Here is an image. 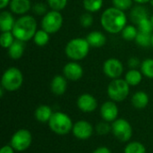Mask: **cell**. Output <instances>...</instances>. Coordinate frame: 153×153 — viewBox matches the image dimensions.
Returning a JSON list of instances; mask_svg holds the SVG:
<instances>
[{"mask_svg": "<svg viewBox=\"0 0 153 153\" xmlns=\"http://www.w3.org/2000/svg\"><path fill=\"white\" fill-rule=\"evenodd\" d=\"M72 133L79 140H88L93 134V126L86 120H80L74 124Z\"/></svg>", "mask_w": 153, "mask_h": 153, "instance_id": "obj_11", "label": "cell"}, {"mask_svg": "<svg viewBox=\"0 0 153 153\" xmlns=\"http://www.w3.org/2000/svg\"><path fill=\"white\" fill-rule=\"evenodd\" d=\"M131 102L134 108L137 109H143L148 106L150 102V98H149V95L145 91H136L132 96Z\"/></svg>", "mask_w": 153, "mask_h": 153, "instance_id": "obj_19", "label": "cell"}, {"mask_svg": "<svg viewBox=\"0 0 153 153\" xmlns=\"http://www.w3.org/2000/svg\"><path fill=\"white\" fill-rule=\"evenodd\" d=\"M130 85L125 79L117 78L112 80L108 85L107 93L109 99L115 102L124 101L129 95Z\"/></svg>", "mask_w": 153, "mask_h": 153, "instance_id": "obj_6", "label": "cell"}, {"mask_svg": "<svg viewBox=\"0 0 153 153\" xmlns=\"http://www.w3.org/2000/svg\"><path fill=\"white\" fill-rule=\"evenodd\" d=\"M145 18H149V13L147 9L143 4H137L131 9L130 19L134 24L137 25L142 20Z\"/></svg>", "mask_w": 153, "mask_h": 153, "instance_id": "obj_20", "label": "cell"}, {"mask_svg": "<svg viewBox=\"0 0 153 153\" xmlns=\"http://www.w3.org/2000/svg\"><path fill=\"white\" fill-rule=\"evenodd\" d=\"M138 30L141 32H145V33H153V26L152 22H151V18H145L143 20H142L137 25Z\"/></svg>", "mask_w": 153, "mask_h": 153, "instance_id": "obj_31", "label": "cell"}, {"mask_svg": "<svg viewBox=\"0 0 153 153\" xmlns=\"http://www.w3.org/2000/svg\"><path fill=\"white\" fill-rule=\"evenodd\" d=\"M100 24L102 28L110 34L121 33L127 25V16L125 11L114 6L108 7L100 15Z\"/></svg>", "mask_w": 153, "mask_h": 153, "instance_id": "obj_1", "label": "cell"}, {"mask_svg": "<svg viewBox=\"0 0 153 153\" xmlns=\"http://www.w3.org/2000/svg\"><path fill=\"white\" fill-rule=\"evenodd\" d=\"M96 131L100 135H106L109 132H111V125H109L108 122L106 121L100 122L96 126Z\"/></svg>", "mask_w": 153, "mask_h": 153, "instance_id": "obj_36", "label": "cell"}, {"mask_svg": "<svg viewBox=\"0 0 153 153\" xmlns=\"http://www.w3.org/2000/svg\"><path fill=\"white\" fill-rule=\"evenodd\" d=\"M64 23V17L59 11L50 10L43 15L40 22L41 29L49 34L56 33L60 30Z\"/></svg>", "mask_w": 153, "mask_h": 153, "instance_id": "obj_7", "label": "cell"}, {"mask_svg": "<svg viewBox=\"0 0 153 153\" xmlns=\"http://www.w3.org/2000/svg\"><path fill=\"white\" fill-rule=\"evenodd\" d=\"M138 32H139V30H138L137 26H135L134 24H127L122 30L121 35L125 40L132 41V40H135V38H136Z\"/></svg>", "mask_w": 153, "mask_h": 153, "instance_id": "obj_26", "label": "cell"}, {"mask_svg": "<svg viewBox=\"0 0 153 153\" xmlns=\"http://www.w3.org/2000/svg\"><path fill=\"white\" fill-rule=\"evenodd\" d=\"M23 83V74L17 67L7 68L1 78V87L6 91H15L19 90Z\"/></svg>", "mask_w": 153, "mask_h": 153, "instance_id": "obj_5", "label": "cell"}, {"mask_svg": "<svg viewBox=\"0 0 153 153\" xmlns=\"http://www.w3.org/2000/svg\"><path fill=\"white\" fill-rule=\"evenodd\" d=\"M63 75L69 81L77 82L83 75V68L76 61L68 62L63 67Z\"/></svg>", "mask_w": 153, "mask_h": 153, "instance_id": "obj_12", "label": "cell"}, {"mask_svg": "<svg viewBox=\"0 0 153 153\" xmlns=\"http://www.w3.org/2000/svg\"><path fill=\"white\" fill-rule=\"evenodd\" d=\"M52 108L48 105H40L39 106L34 113L36 120L40 123H48L52 115H53Z\"/></svg>", "mask_w": 153, "mask_h": 153, "instance_id": "obj_21", "label": "cell"}, {"mask_svg": "<svg viewBox=\"0 0 153 153\" xmlns=\"http://www.w3.org/2000/svg\"><path fill=\"white\" fill-rule=\"evenodd\" d=\"M152 47L153 48V33L152 35Z\"/></svg>", "mask_w": 153, "mask_h": 153, "instance_id": "obj_42", "label": "cell"}, {"mask_svg": "<svg viewBox=\"0 0 153 153\" xmlns=\"http://www.w3.org/2000/svg\"><path fill=\"white\" fill-rule=\"evenodd\" d=\"M102 69L104 74L112 80L120 78L124 73V65L122 62L115 57L108 58L104 62Z\"/></svg>", "mask_w": 153, "mask_h": 153, "instance_id": "obj_10", "label": "cell"}, {"mask_svg": "<svg viewBox=\"0 0 153 153\" xmlns=\"http://www.w3.org/2000/svg\"><path fill=\"white\" fill-rule=\"evenodd\" d=\"M24 50H25L24 42H22L21 40H18V39H15L14 42L12 44V46L7 49L8 56L13 60L20 59L23 56Z\"/></svg>", "mask_w": 153, "mask_h": 153, "instance_id": "obj_22", "label": "cell"}, {"mask_svg": "<svg viewBox=\"0 0 153 153\" xmlns=\"http://www.w3.org/2000/svg\"><path fill=\"white\" fill-rule=\"evenodd\" d=\"M141 63L142 62H140V60L135 56L130 57L127 61V65L130 67V69H137V67L141 66Z\"/></svg>", "mask_w": 153, "mask_h": 153, "instance_id": "obj_37", "label": "cell"}, {"mask_svg": "<svg viewBox=\"0 0 153 153\" xmlns=\"http://www.w3.org/2000/svg\"><path fill=\"white\" fill-rule=\"evenodd\" d=\"M37 22L32 15L25 14L20 16L13 28V34L15 39L22 42H27L33 39L37 32Z\"/></svg>", "mask_w": 153, "mask_h": 153, "instance_id": "obj_2", "label": "cell"}, {"mask_svg": "<svg viewBox=\"0 0 153 153\" xmlns=\"http://www.w3.org/2000/svg\"><path fill=\"white\" fill-rule=\"evenodd\" d=\"M48 5L44 4V3H41V2H39V3H36L32 5V11L35 14L37 15H45L48 11Z\"/></svg>", "mask_w": 153, "mask_h": 153, "instance_id": "obj_35", "label": "cell"}, {"mask_svg": "<svg viewBox=\"0 0 153 153\" xmlns=\"http://www.w3.org/2000/svg\"><path fill=\"white\" fill-rule=\"evenodd\" d=\"M48 126L52 132L58 135L68 134L74 127L72 118L65 113L61 111L54 112L49 122Z\"/></svg>", "mask_w": 153, "mask_h": 153, "instance_id": "obj_4", "label": "cell"}, {"mask_svg": "<svg viewBox=\"0 0 153 153\" xmlns=\"http://www.w3.org/2000/svg\"><path fill=\"white\" fill-rule=\"evenodd\" d=\"M91 46L86 38H74L70 39L65 48L66 56L72 61L83 60L90 52Z\"/></svg>", "mask_w": 153, "mask_h": 153, "instance_id": "obj_3", "label": "cell"}, {"mask_svg": "<svg viewBox=\"0 0 153 153\" xmlns=\"http://www.w3.org/2000/svg\"><path fill=\"white\" fill-rule=\"evenodd\" d=\"M82 6L88 13H97L102 8L103 0H82Z\"/></svg>", "mask_w": 153, "mask_h": 153, "instance_id": "obj_25", "label": "cell"}, {"mask_svg": "<svg viewBox=\"0 0 153 153\" xmlns=\"http://www.w3.org/2000/svg\"><path fill=\"white\" fill-rule=\"evenodd\" d=\"M118 107L113 100L105 101L100 107V116L106 122H114L118 117Z\"/></svg>", "mask_w": 153, "mask_h": 153, "instance_id": "obj_14", "label": "cell"}, {"mask_svg": "<svg viewBox=\"0 0 153 153\" xmlns=\"http://www.w3.org/2000/svg\"><path fill=\"white\" fill-rule=\"evenodd\" d=\"M80 24L83 27V28H90L92 24H93V16L92 13H83L81 16H80Z\"/></svg>", "mask_w": 153, "mask_h": 153, "instance_id": "obj_34", "label": "cell"}, {"mask_svg": "<svg viewBox=\"0 0 153 153\" xmlns=\"http://www.w3.org/2000/svg\"><path fill=\"white\" fill-rule=\"evenodd\" d=\"M133 1L135 2L138 4H147V3L151 2V0H133Z\"/></svg>", "mask_w": 153, "mask_h": 153, "instance_id": "obj_41", "label": "cell"}, {"mask_svg": "<svg viewBox=\"0 0 153 153\" xmlns=\"http://www.w3.org/2000/svg\"><path fill=\"white\" fill-rule=\"evenodd\" d=\"M13 13L10 11L4 10L0 13V30L1 32L12 31L15 23Z\"/></svg>", "mask_w": 153, "mask_h": 153, "instance_id": "obj_17", "label": "cell"}, {"mask_svg": "<svg viewBox=\"0 0 153 153\" xmlns=\"http://www.w3.org/2000/svg\"><path fill=\"white\" fill-rule=\"evenodd\" d=\"M140 71L143 76L153 79V58H146L141 63Z\"/></svg>", "mask_w": 153, "mask_h": 153, "instance_id": "obj_27", "label": "cell"}, {"mask_svg": "<svg viewBox=\"0 0 153 153\" xmlns=\"http://www.w3.org/2000/svg\"><path fill=\"white\" fill-rule=\"evenodd\" d=\"M150 4H151V5H152V6H153V0H151Z\"/></svg>", "mask_w": 153, "mask_h": 153, "instance_id": "obj_44", "label": "cell"}, {"mask_svg": "<svg viewBox=\"0 0 153 153\" xmlns=\"http://www.w3.org/2000/svg\"><path fill=\"white\" fill-rule=\"evenodd\" d=\"M10 11L13 14L25 15L32 8L30 0H11L9 4Z\"/></svg>", "mask_w": 153, "mask_h": 153, "instance_id": "obj_15", "label": "cell"}, {"mask_svg": "<svg viewBox=\"0 0 153 153\" xmlns=\"http://www.w3.org/2000/svg\"><path fill=\"white\" fill-rule=\"evenodd\" d=\"M68 0H47V4L51 10L61 12L66 7Z\"/></svg>", "mask_w": 153, "mask_h": 153, "instance_id": "obj_32", "label": "cell"}, {"mask_svg": "<svg viewBox=\"0 0 153 153\" xmlns=\"http://www.w3.org/2000/svg\"><path fill=\"white\" fill-rule=\"evenodd\" d=\"M86 39L89 42L91 48H101L107 43L106 35L99 30L91 31L86 36Z\"/></svg>", "mask_w": 153, "mask_h": 153, "instance_id": "obj_18", "label": "cell"}, {"mask_svg": "<svg viewBox=\"0 0 153 153\" xmlns=\"http://www.w3.org/2000/svg\"><path fill=\"white\" fill-rule=\"evenodd\" d=\"M11 0H0V9H4L7 6H9Z\"/></svg>", "mask_w": 153, "mask_h": 153, "instance_id": "obj_40", "label": "cell"}, {"mask_svg": "<svg viewBox=\"0 0 153 153\" xmlns=\"http://www.w3.org/2000/svg\"><path fill=\"white\" fill-rule=\"evenodd\" d=\"M50 90L56 96H62L67 90V79L64 75H55L50 82Z\"/></svg>", "mask_w": 153, "mask_h": 153, "instance_id": "obj_16", "label": "cell"}, {"mask_svg": "<svg viewBox=\"0 0 153 153\" xmlns=\"http://www.w3.org/2000/svg\"><path fill=\"white\" fill-rule=\"evenodd\" d=\"M15 150L11 145H4L0 150V153H14Z\"/></svg>", "mask_w": 153, "mask_h": 153, "instance_id": "obj_38", "label": "cell"}, {"mask_svg": "<svg viewBox=\"0 0 153 153\" xmlns=\"http://www.w3.org/2000/svg\"><path fill=\"white\" fill-rule=\"evenodd\" d=\"M111 133L122 143L128 142L133 136V127L125 118H117L111 124Z\"/></svg>", "mask_w": 153, "mask_h": 153, "instance_id": "obj_8", "label": "cell"}, {"mask_svg": "<svg viewBox=\"0 0 153 153\" xmlns=\"http://www.w3.org/2000/svg\"><path fill=\"white\" fill-rule=\"evenodd\" d=\"M32 39H33L35 45H37L39 47H44V46L48 45V43L49 42L50 34L48 32H47L46 30H44L43 29H40V30H37V32L34 35Z\"/></svg>", "mask_w": 153, "mask_h": 153, "instance_id": "obj_24", "label": "cell"}, {"mask_svg": "<svg viewBox=\"0 0 153 153\" xmlns=\"http://www.w3.org/2000/svg\"><path fill=\"white\" fill-rule=\"evenodd\" d=\"M143 76V74L141 71L137 69H129L125 75V80L130 86H137L142 82Z\"/></svg>", "mask_w": 153, "mask_h": 153, "instance_id": "obj_23", "label": "cell"}, {"mask_svg": "<svg viewBox=\"0 0 153 153\" xmlns=\"http://www.w3.org/2000/svg\"><path fill=\"white\" fill-rule=\"evenodd\" d=\"M124 153H146V148L140 142H131L125 147Z\"/></svg>", "mask_w": 153, "mask_h": 153, "instance_id": "obj_29", "label": "cell"}, {"mask_svg": "<svg viewBox=\"0 0 153 153\" xmlns=\"http://www.w3.org/2000/svg\"><path fill=\"white\" fill-rule=\"evenodd\" d=\"M152 33H145V32L139 31L134 41L140 47L148 48L152 46Z\"/></svg>", "mask_w": 153, "mask_h": 153, "instance_id": "obj_28", "label": "cell"}, {"mask_svg": "<svg viewBox=\"0 0 153 153\" xmlns=\"http://www.w3.org/2000/svg\"><path fill=\"white\" fill-rule=\"evenodd\" d=\"M92 153H112L111 151L106 147V146H100V147H98L94 152Z\"/></svg>", "mask_w": 153, "mask_h": 153, "instance_id": "obj_39", "label": "cell"}, {"mask_svg": "<svg viewBox=\"0 0 153 153\" xmlns=\"http://www.w3.org/2000/svg\"><path fill=\"white\" fill-rule=\"evenodd\" d=\"M133 0H112L113 6L120 9L122 11H126L132 8L133 5Z\"/></svg>", "mask_w": 153, "mask_h": 153, "instance_id": "obj_33", "label": "cell"}, {"mask_svg": "<svg viewBox=\"0 0 153 153\" xmlns=\"http://www.w3.org/2000/svg\"><path fill=\"white\" fill-rule=\"evenodd\" d=\"M150 18H151V22H152V26H153V15L152 16H151Z\"/></svg>", "mask_w": 153, "mask_h": 153, "instance_id": "obj_43", "label": "cell"}, {"mask_svg": "<svg viewBox=\"0 0 153 153\" xmlns=\"http://www.w3.org/2000/svg\"><path fill=\"white\" fill-rule=\"evenodd\" d=\"M15 38L13 34L12 31H5V32H1L0 35V45L3 48L8 49L12 44L14 42Z\"/></svg>", "mask_w": 153, "mask_h": 153, "instance_id": "obj_30", "label": "cell"}, {"mask_svg": "<svg viewBox=\"0 0 153 153\" xmlns=\"http://www.w3.org/2000/svg\"><path fill=\"white\" fill-rule=\"evenodd\" d=\"M78 108L84 113H91L98 108V101L96 98L90 93H83L80 95L76 101Z\"/></svg>", "mask_w": 153, "mask_h": 153, "instance_id": "obj_13", "label": "cell"}, {"mask_svg": "<svg viewBox=\"0 0 153 153\" xmlns=\"http://www.w3.org/2000/svg\"><path fill=\"white\" fill-rule=\"evenodd\" d=\"M32 143L31 133L27 129H19L11 137L10 145L16 152H24L30 148Z\"/></svg>", "mask_w": 153, "mask_h": 153, "instance_id": "obj_9", "label": "cell"}]
</instances>
